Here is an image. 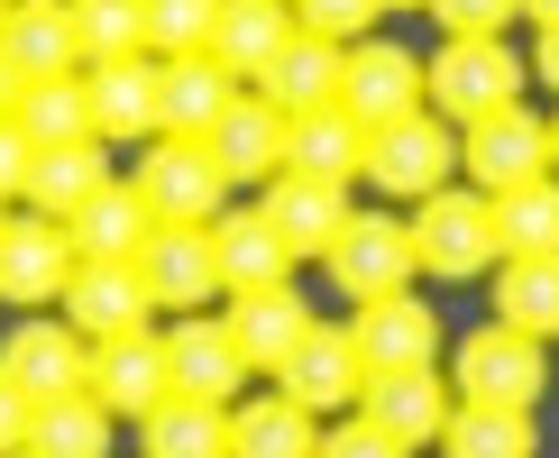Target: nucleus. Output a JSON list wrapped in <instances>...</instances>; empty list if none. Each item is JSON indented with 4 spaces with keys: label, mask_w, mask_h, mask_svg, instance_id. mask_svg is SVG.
<instances>
[{
    "label": "nucleus",
    "mask_w": 559,
    "mask_h": 458,
    "mask_svg": "<svg viewBox=\"0 0 559 458\" xmlns=\"http://www.w3.org/2000/svg\"><path fill=\"white\" fill-rule=\"evenodd\" d=\"M523 83H532V64L504 37H440V56H431V110L450 129H477L496 110H514Z\"/></svg>",
    "instance_id": "1"
},
{
    "label": "nucleus",
    "mask_w": 559,
    "mask_h": 458,
    "mask_svg": "<svg viewBox=\"0 0 559 458\" xmlns=\"http://www.w3.org/2000/svg\"><path fill=\"white\" fill-rule=\"evenodd\" d=\"M413 248H423V275H450V285H468V275L504 266V220H496V193H440L423 202V220H413Z\"/></svg>",
    "instance_id": "2"
},
{
    "label": "nucleus",
    "mask_w": 559,
    "mask_h": 458,
    "mask_svg": "<svg viewBox=\"0 0 559 458\" xmlns=\"http://www.w3.org/2000/svg\"><path fill=\"white\" fill-rule=\"evenodd\" d=\"M450 385H459V403H542V385H550V366H542V339L514 330V321H477L468 339L450 349Z\"/></svg>",
    "instance_id": "3"
},
{
    "label": "nucleus",
    "mask_w": 559,
    "mask_h": 458,
    "mask_svg": "<svg viewBox=\"0 0 559 458\" xmlns=\"http://www.w3.org/2000/svg\"><path fill=\"white\" fill-rule=\"evenodd\" d=\"M450 174H459V129L440 120V110H413V120L367 137V183L394 193V202H431Z\"/></svg>",
    "instance_id": "4"
},
{
    "label": "nucleus",
    "mask_w": 559,
    "mask_h": 458,
    "mask_svg": "<svg viewBox=\"0 0 559 458\" xmlns=\"http://www.w3.org/2000/svg\"><path fill=\"white\" fill-rule=\"evenodd\" d=\"M74 266H83V248H74V229H64V220L10 212V229H0V303H19V312L64 303Z\"/></svg>",
    "instance_id": "5"
},
{
    "label": "nucleus",
    "mask_w": 559,
    "mask_h": 458,
    "mask_svg": "<svg viewBox=\"0 0 559 458\" xmlns=\"http://www.w3.org/2000/svg\"><path fill=\"white\" fill-rule=\"evenodd\" d=\"M129 183L156 202V220H221L229 212V174H221V156L202 147V137H156V147H138Z\"/></svg>",
    "instance_id": "6"
},
{
    "label": "nucleus",
    "mask_w": 559,
    "mask_h": 458,
    "mask_svg": "<svg viewBox=\"0 0 559 458\" xmlns=\"http://www.w3.org/2000/svg\"><path fill=\"white\" fill-rule=\"evenodd\" d=\"M321 275H331L340 293H358V303H377V293H404L413 275H423L413 220H394V212H358V220L340 229V248L321 257Z\"/></svg>",
    "instance_id": "7"
},
{
    "label": "nucleus",
    "mask_w": 559,
    "mask_h": 458,
    "mask_svg": "<svg viewBox=\"0 0 559 458\" xmlns=\"http://www.w3.org/2000/svg\"><path fill=\"white\" fill-rule=\"evenodd\" d=\"M92 83V120L110 147H156L166 137V56H102L83 64Z\"/></svg>",
    "instance_id": "8"
},
{
    "label": "nucleus",
    "mask_w": 559,
    "mask_h": 458,
    "mask_svg": "<svg viewBox=\"0 0 559 458\" xmlns=\"http://www.w3.org/2000/svg\"><path fill=\"white\" fill-rule=\"evenodd\" d=\"M340 101L367 120V137H377L394 120H413V110H431V64L413 56V46H394V37H358L348 46V92Z\"/></svg>",
    "instance_id": "9"
},
{
    "label": "nucleus",
    "mask_w": 559,
    "mask_h": 458,
    "mask_svg": "<svg viewBox=\"0 0 559 458\" xmlns=\"http://www.w3.org/2000/svg\"><path fill=\"white\" fill-rule=\"evenodd\" d=\"M459 174L477 183V193H514V183L550 174V120H532V110H496V120L459 129Z\"/></svg>",
    "instance_id": "10"
},
{
    "label": "nucleus",
    "mask_w": 559,
    "mask_h": 458,
    "mask_svg": "<svg viewBox=\"0 0 559 458\" xmlns=\"http://www.w3.org/2000/svg\"><path fill=\"white\" fill-rule=\"evenodd\" d=\"M166 358H175V395H202V403H239L248 395V349H239V330L212 312H175L166 321Z\"/></svg>",
    "instance_id": "11"
},
{
    "label": "nucleus",
    "mask_w": 559,
    "mask_h": 458,
    "mask_svg": "<svg viewBox=\"0 0 559 458\" xmlns=\"http://www.w3.org/2000/svg\"><path fill=\"white\" fill-rule=\"evenodd\" d=\"M0 366H10L37 403H56V395H83L92 385V339L64 312H28L10 339H0Z\"/></svg>",
    "instance_id": "12"
},
{
    "label": "nucleus",
    "mask_w": 559,
    "mask_h": 458,
    "mask_svg": "<svg viewBox=\"0 0 559 458\" xmlns=\"http://www.w3.org/2000/svg\"><path fill=\"white\" fill-rule=\"evenodd\" d=\"M138 275L156 285V312H202V293H229L212 220H156V239L138 248Z\"/></svg>",
    "instance_id": "13"
},
{
    "label": "nucleus",
    "mask_w": 559,
    "mask_h": 458,
    "mask_svg": "<svg viewBox=\"0 0 559 458\" xmlns=\"http://www.w3.org/2000/svg\"><path fill=\"white\" fill-rule=\"evenodd\" d=\"M56 312L74 321L92 349H102V339H129V330H147V321H156V285H147L138 266H102V257H83Z\"/></svg>",
    "instance_id": "14"
},
{
    "label": "nucleus",
    "mask_w": 559,
    "mask_h": 458,
    "mask_svg": "<svg viewBox=\"0 0 559 458\" xmlns=\"http://www.w3.org/2000/svg\"><path fill=\"white\" fill-rule=\"evenodd\" d=\"M358 412L377 431H394L404 449H423L450 431V412H459V385H440V366H385V376H367L358 385Z\"/></svg>",
    "instance_id": "15"
},
{
    "label": "nucleus",
    "mask_w": 559,
    "mask_h": 458,
    "mask_svg": "<svg viewBox=\"0 0 559 458\" xmlns=\"http://www.w3.org/2000/svg\"><path fill=\"white\" fill-rule=\"evenodd\" d=\"M92 395H102L120 422H147L156 403L175 395V358H166V330H129V339H102L92 349Z\"/></svg>",
    "instance_id": "16"
},
{
    "label": "nucleus",
    "mask_w": 559,
    "mask_h": 458,
    "mask_svg": "<svg viewBox=\"0 0 559 458\" xmlns=\"http://www.w3.org/2000/svg\"><path fill=\"white\" fill-rule=\"evenodd\" d=\"M285 129H294V110H275L266 92L248 83L239 101L221 110V129L202 137V147L221 156V174H229V183H258V193H266V183L285 174Z\"/></svg>",
    "instance_id": "17"
},
{
    "label": "nucleus",
    "mask_w": 559,
    "mask_h": 458,
    "mask_svg": "<svg viewBox=\"0 0 559 458\" xmlns=\"http://www.w3.org/2000/svg\"><path fill=\"white\" fill-rule=\"evenodd\" d=\"M348 339H358V358H367V376H385V366H431L440 358V321L423 293H377V303H358L348 312Z\"/></svg>",
    "instance_id": "18"
},
{
    "label": "nucleus",
    "mask_w": 559,
    "mask_h": 458,
    "mask_svg": "<svg viewBox=\"0 0 559 458\" xmlns=\"http://www.w3.org/2000/svg\"><path fill=\"white\" fill-rule=\"evenodd\" d=\"M266 212H275V229L294 239V257H331V248H340V229L358 220V202H348V183H331V174L285 166V174L266 183Z\"/></svg>",
    "instance_id": "19"
},
{
    "label": "nucleus",
    "mask_w": 559,
    "mask_h": 458,
    "mask_svg": "<svg viewBox=\"0 0 559 458\" xmlns=\"http://www.w3.org/2000/svg\"><path fill=\"white\" fill-rule=\"evenodd\" d=\"M275 385H285L294 403H312V412H358V385H367V358H358V339L348 330H302V349L275 366Z\"/></svg>",
    "instance_id": "20"
},
{
    "label": "nucleus",
    "mask_w": 559,
    "mask_h": 458,
    "mask_svg": "<svg viewBox=\"0 0 559 458\" xmlns=\"http://www.w3.org/2000/svg\"><path fill=\"white\" fill-rule=\"evenodd\" d=\"M0 46H10L19 74H83V19L74 0H10V19H0Z\"/></svg>",
    "instance_id": "21"
},
{
    "label": "nucleus",
    "mask_w": 559,
    "mask_h": 458,
    "mask_svg": "<svg viewBox=\"0 0 559 458\" xmlns=\"http://www.w3.org/2000/svg\"><path fill=\"white\" fill-rule=\"evenodd\" d=\"M229 458H321V412L275 395H239L229 403Z\"/></svg>",
    "instance_id": "22"
},
{
    "label": "nucleus",
    "mask_w": 559,
    "mask_h": 458,
    "mask_svg": "<svg viewBox=\"0 0 559 458\" xmlns=\"http://www.w3.org/2000/svg\"><path fill=\"white\" fill-rule=\"evenodd\" d=\"M64 229H74V248H83V257H102V266H138V248L156 239V202L138 193V183H120V174H110V183H102V193H92Z\"/></svg>",
    "instance_id": "23"
},
{
    "label": "nucleus",
    "mask_w": 559,
    "mask_h": 458,
    "mask_svg": "<svg viewBox=\"0 0 559 458\" xmlns=\"http://www.w3.org/2000/svg\"><path fill=\"white\" fill-rule=\"evenodd\" d=\"M229 330H239V349H248V366H285L294 349H302V330H312V303L294 293V275L285 285H248V293H229Z\"/></svg>",
    "instance_id": "24"
},
{
    "label": "nucleus",
    "mask_w": 559,
    "mask_h": 458,
    "mask_svg": "<svg viewBox=\"0 0 559 458\" xmlns=\"http://www.w3.org/2000/svg\"><path fill=\"white\" fill-rule=\"evenodd\" d=\"M212 248H221V285H229V293H248V285H285V275H294V239L275 229L266 202L221 212V220H212Z\"/></svg>",
    "instance_id": "25"
},
{
    "label": "nucleus",
    "mask_w": 559,
    "mask_h": 458,
    "mask_svg": "<svg viewBox=\"0 0 559 458\" xmlns=\"http://www.w3.org/2000/svg\"><path fill=\"white\" fill-rule=\"evenodd\" d=\"M258 92H266L275 110H321V101H340V92H348V46L294 28V46L258 74Z\"/></svg>",
    "instance_id": "26"
},
{
    "label": "nucleus",
    "mask_w": 559,
    "mask_h": 458,
    "mask_svg": "<svg viewBox=\"0 0 559 458\" xmlns=\"http://www.w3.org/2000/svg\"><path fill=\"white\" fill-rule=\"evenodd\" d=\"M285 166H302V174H331V183L367 174V120H358L348 101L294 110V129H285Z\"/></svg>",
    "instance_id": "27"
},
{
    "label": "nucleus",
    "mask_w": 559,
    "mask_h": 458,
    "mask_svg": "<svg viewBox=\"0 0 559 458\" xmlns=\"http://www.w3.org/2000/svg\"><path fill=\"white\" fill-rule=\"evenodd\" d=\"M294 28H302L294 0H229V10H221V37H212V56H221L239 83H258L266 64L294 46Z\"/></svg>",
    "instance_id": "28"
},
{
    "label": "nucleus",
    "mask_w": 559,
    "mask_h": 458,
    "mask_svg": "<svg viewBox=\"0 0 559 458\" xmlns=\"http://www.w3.org/2000/svg\"><path fill=\"white\" fill-rule=\"evenodd\" d=\"M239 92L248 83L229 74L221 56H166V137H212Z\"/></svg>",
    "instance_id": "29"
},
{
    "label": "nucleus",
    "mask_w": 559,
    "mask_h": 458,
    "mask_svg": "<svg viewBox=\"0 0 559 458\" xmlns=\"http://www.w3.org/2000/svg\"><path fill=\"white\" fill-rule=\"evenodd\" d=\"M110 183V137H74V147H37V174H28V212L46 220H74L92 193Z\"/></svg>",
    "instance_id": "30"
},
{
    "label": "nucleus",
    "mask_w": 559,
    "mask_h": 458,
    "mask_svg": "<svg viewBox=\"0 0 559 458\" xmlns=\"http://www.w3.org/2000/svg\"><path fill=\"white\" fill-rule=\"evenodd\" d=\"M138 449L147 458H229V403L166 395L147 422H138Z\"/></svg>",
    "instance_id": "31"
},
{
    "label": "nucleus",
    "mask_w": 559,
    "mask_h": 458,
    "mask_svg": "<svg viewBox=\"0 0 559 458\" xmlns=\"http://www.w3.org/2000/svg\"><path fill=\"white\" fill-rule=\"evenodd\" d=\"M10 120L28 129L37 147H74V137H102V120H92V83H83V74H28V92H19Z\"/></svg>",
    "instance_id": "32"
},
{
    "label": "nucleus",
    "mask_w": 559,
    "mask_h": 458,
    "mask_svg": "<svg viewBox=\"0 0 559 458\" xmlns=\"http://www.w3.org/2000/svg\"><path fill=\"white\" fill-rule=\"evenodd\" d=\"M110 412L102 395H56V403H37V422H28V458H110Z\"/></svg>",
    "instance_id": "33"
},
{
    "label": "nucleus",
    "mask_w": 559,
    "mask_h": 458,
    "mask_svg": "<svg viewBox=\"0 0 559 458\" xmlns=\"http://www.w3.org/2000/svg\"><path fill=\"white\" fill-rule=\"evenodd\" d=\"M532 449H542V431L523 403H459L440 431V458H532Z\"/></svg>",
    "instance_id": "34"
},
{
    "label": "nucleus",
    "mask_w": 559,
    "mask_h": 458,
    "mask_svg": "<svg viewBox=\"0 0 559 458\" xmlns=\"http://www.w3.org/2000/svg\"><path fill=\"white\" fill-rule=\"evenodd\" d=\"M496 321L532 339H559V257H504L496 266Z\"/></svg>",
    "instance_id": "35"
},
{
    "label": "nucleus",
    "mask_w": 559,
    "mask_h": 458,
    "mask_svg": "<svg viewBox=\"0 0 559 458\" xmlns=\"http://www.w3.org/2000/svg\"><path fill=\"white\" fill-rule=\"evenodd\" d=\"M496 220H504V257H559V174L496 193Z\"/></svg>",
    "instance_id": "36"
},
{
    "label": "nucleus",
    "mask_w": 559,
    "mask_h": 458,
    "mask_svg": "<svg viewBox=\"0 0 559 458\" xmlns=\"http://www.w3.org/2000/svg\"><path fill=\"white\" fill-rule=\"evenodd\" d=\"M229 0H147V56H212Z\"/></svg>",
    "instance_id": "37"
},
{
    "label": "nucleus",
    "mask_w": 559,
    "mask_h": 458,
    "mask_svg": "<svg viewBox=\"0 0 559 458\" xmlns=\"http://www.w3.org/2000/svg\"><path fill=\"white\" fill-rule=\"evenodd\" d=\"M83 19V56H147V0H74Z\"/></svg>",
    "instance_id": "38"
},
{
    "label": "nucleus",
    "mask_w": 559,
    "mask_h": 458,
    "mask_svg": "<svg viewBox=\"0 0 559 458\" xmlns=\"http://www.w3.org/2000/svg\"><path fill=\"white\" fill-rule=\"evenodd\" d=\"M294 19H302L312 37H340V46H358V37L385 19V0H294Z\"/></svg>",
    "instance_id": "39"
},
{
    "label": "nucleus",
    "mask_w": 559,
    "mask_h": 458,
    "mask_svg": "<svg viewBox=\"0 0 559 458\" xmlns=\"http://www.w3.org/2000/svg\"><path fill=\"white\" fill-rule=\"evenodd\" d=\"M321 458H413V449L394 441V431H377L367 412H340V422L321 431Z\"/></svg>",
    "instance_id": "40"
},
{
    "label": "nucleus",
    "mask_w": 559,
    "mask_h": 458,
    "mask_svg": "<svg viewBox=\"0 0 559 458\" xmlns=\"http://www.w3.org/2000/svg\"><path fill=\"white\" fill-rule=\"evenodd\" d=\"M440 37H504V19H523V0H431Z\"/></svg>",
    "instance_id": "41"
},
{
    "label": "nucleus",
    "mask_w": 559,
    "mask_h": 458,
    "mask_svg": "<svg viewBox=\"0 0 559 458\" xmlns=\"http://www.w3.org/2000/svg\"><path fill=\"white\" fill-rule=\"evenodd\" d=\"M28 174H37V137L0 120V202H28Z\"/></svg>",
    "instance_id": "42"
},
{
    "label": "nucleus",
    "mask_w": 559,
    "mask_h": 458,
    "mask_svg": "<svg viewBox=\"0 0 559 458\" xmlns=\"http://www.w3.org/2000/svg\"><path fill=\"white\" fill-rule=\"evenodd\" d=\"M28 422H37V395L10 376V366H0V458H19V449H28Z\"/></svg>",
    "instance_id": "43"
},
{
    "label": "nucleus",
    "mask_w": 559,
    "mask_h": 458,
    "mask_svg": "<svg viewBox=\"0 0 559 458\" xmlns=\"http://www.w3.org/2000/svg\"><path fill=\"white\" fill-rule=\"evenodd\" d=\"M532 74H542V83L559 92V28H542V46H532Z\"/></svg>",
    "instance_id": "44"
},
{
    "label": "nucleus",
    "mask_w": 559,
    "mask_h": 458,
    "mask_svg": "<svg viewBox=\"0 0 559 458\" xmlns=\"http://www.w3.org/2000/svg\"><path fill=\"white\" fill-rule=\"evenodd\" d=\"M19 92H28V74H19V64H10V46H0V120L19 110Z\"/></svg>",
    "instance_id": "45"
},
{
    "label": "nucleus",
    "mask_w": 559,
    "mask_h": 458,
    "mask_svg": "<svg viewBox=\"0 0 559 458\" xmlns=\"http://www.w3.org/2000/svg\"><path fill=\"white\" fill-rule=\"evenodd\" d=\"M523 19H542V28H559V0H523Z\"/></svg>",
    "instance_id": "46"
},
{
    "label": "nucleus",
    "mask_w": 559,
    "mask_h": 458,
    "mask_svg": "<svg viewBox=\"0 0 559 458\" xmlns=\"http://www.w3.org/2000/svg\"><path fill=\"white\" fill-rule=\"evenodd\" d=\"M550 174H559V120H550Z\"/></svg>",
    "instance_id": "47"
},
{
    "label": "nucleus",
    "mask_w": 559,
    "mask_h": 458,
    "mask_svg": "<svg viewBox=\"0 0 559 458\" xmlns=\"http://www.w3.org/2000/svg\"><path fill=\"white\" fill-rule=\"evenodd\" d=\"M385 10H431V0H385Z\"/></svg>",
    "instance_id": "48"
},
{
    "label": "nucleus",
    "mask_w": 559,
    "mask_h": 458,
    "mask_svg": "<svg viewBox=\"0 0 559 458\" xmlns=\"http://www.w3.org/2000/svg\"><path fill=\"white\" fill-rule=\"evenodd\" d=\"M0 229H10V202H0Z\"/></svg>",
    "instance_id": "49"
},
{
    "label": "nucleus",
    "mask_w": 559,
    "mask_h": 458,
    "mask_svg": "<svg viewBox=\"0 0 559 458\" xmlns=\"http://www.w3.org/2000/svg\"><path fill=\"white\" fill-rule=\"evenodd\" d=\"M0 19H10V0H0Z\"/></svg>",
    "instance_id": "50"
},
{
    "label": "nucleus",
    "mask_w": 559,
    "mask_h": 458,
    "mask_svg": "<svg viewBox=\"0 0 559 458\" xmlns=\"http://www.w3.org/2000/svg\"><path fill=\"white\" fill-rule=\"evenodd\" d=\"M19 458H28V449H19Z\"/></svg>",
    "instance_id": "51"
}]
</instances>
